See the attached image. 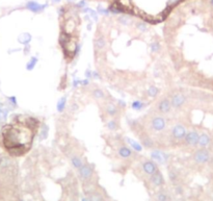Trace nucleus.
Returning <instances> with one entry per match:
<instances>
[{"instance_id":"obj_1","label":"nucleus","mask_w":213,"mask_h":201,"mask_svg":"<svg viewBox=\"0 0 213 201\" xmlns=\"http://www.w3.org/2000/svg\"><path fill=\"white\" fill-rule=\"evenodd\" d=\"M39 122L29 117H19L13 123L5 125L2 129L3 144L13 155H22L31 147Z\"/></svg>"},{"instance_id":"obj_2","label":"nucleus","mask_w":213,"mask_h":201,"mask_svg":"<svg viewBox=\"0 0 213 201\" xmlns=\"http://www.w3.org/2000/svg\"><path fill=\"white\" fill-rule=\"evenodd\" d=\"M208 158H209V154L205 150H201L196 154V161L199 163H205L208 161Z\"/></svg>"},{"instance_id":"obj_3","label":"nucleus","mask_w":213,"mask_h":201,"mask_svg":"<svg viewBox=\"0 0 213 201\" xmlns=\"http://www.w3.org/2000/svg\"><path fill=\"white\" fill-rule=\"evenodd\" d=\"M27 9H29L30 11H32V12H40V11H42V9H44V7L42 5H40L39 3L31 1V2L27 3Z\"/></svg>"},{"instance_id":"obj_4","label":"nucleus","mask_w":213,"mask_h":201,"mask_svg":"<svg viewBox=\"0 0 213 201\" xmlns=\"http://www.w3.org/2000/svg\"><path fill=\"white\" fill-rule=\"evenodd\" d=\"M199 135L196 133V132H190V133H188L187 135V141L188 143L190 144H196L198 142H199Z\"/></svg>"},{"instance_id":"obj_5","label":"nucleus","mask_w":213,"mask_h":201,"mask_svg":"<svg viewBox=\"0 0 213 201\" xmlns=\"http://www.w3.org/2000/svg\"><path fill=\"white\" fill-rule=\"evenodd\" d=\"M209 142H210V139H209V137H208L207 135H202L199 138V142H198V143H199L201 146L205 147L209 144Z\"/></svg>"},{"instance_id":"obj_6","label":"nucleus","mask_w":213,"mask_h":201,"mask_svg":"<svg viewBox=\"0 0 213 201\" xmlns=\"http://www.w3.org/2000/svg\"><path fill=\"white\" fill-rule=\"evenodd\" d=\"M144 169L147 173L152 174V173H154V171H155V166H154L152 163H147V164H144Z\"/></svg>"},{"instance_id":"obj_7","label":"nucleus","mask_w":213,"mask_h":201,"mask_svg":"<svg viewBox=\"0 0 213 201\" xmlns=\"http://www.w3.org/2000/svg\"><path fill=\"white\" fill-rule=\"evenodd\" d=\"M53 1H54V2H59L61 0H53Z\"/></svg>"},{"instance_id":"obj_8","label":"nucleus","mask_w":213,"mask_h":201,"mask_svg":"<svg viewBox=\"0 0 213 201\" xmlns=\"http://www.w3.org/2000/svg\"><path fill=\"white\" fill-rule=\"evenodd\" d=\"M211 3H212V5H213V0H211Z\"/></svg>"}]
</instances>
